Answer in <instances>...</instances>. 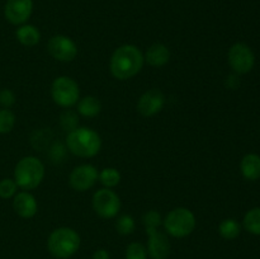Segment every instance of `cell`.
I'll list each match as a JSON object with an SVG mask.
<instances>
[{"mask_svg": "<svg viewBox=\"0 0 260 259\" xmlns=\"http://www.w3.org/2000/svg\"><path fill=\"white\" fill-rule=\"evenodd\" d=\"M144 62V55L137 46L122 45L112 55L109 69L116 79L128 80L141 71Z\"/></svg>", "mask_w": 260, "mask_h": 259, "instance_id": "6da1fadb", "label": "cell"}, {"mask_svg": "<svg viewBox=\"0 0 260 259\" xmlns=\"http://www.w3.org/2000/svg\"><path fill=\"white\" fill-rule=\"evenodd\" d=\"M68 149L79 157H93L101 151L102 139L98 132L88 127H76L66 137Z\"/></svg>", "mask_w": 260, "mask_h": 259, "instance_id": "7a4b0ae2", "label": "cell"}, {"mask_svg": "<svg viewBox=\"0 0 260 259\" xmlns=\"http://www.w3.org/2000/svg\"><path fill=\"white\" fill-rule=\"evenodd\" d=\"M80 235L71 228L55 229L47 239V249L56 259H69L80 248Z\"/></svg>", "mask_w": 260, "mask_h": 259, "instance_id": "3957f363", "label": "cell"}, {"mask_svg": "<svg viewBox=\"0 0 260 259\" xmlns=\"http://www.w3.org/2000/svg\"><path fill=\"white\" fill-rule=\"evenodd\" d=\"M45 178V165L38 157L24 156L14 168V180L23 190H32L42 183Z\"/></svg>", "mask_w": 260, "mask_h": 259, "instance_id": "277c9868", "label": "cell"}, {"mask_svg": "<svg viewBox=\"0 0 260 259\" xmlns=\"http://www.w3.org/2000/svg\"><path fill=\"white\" fill-rule=\"evenodd\" d=\"M162 225L173 238H185L194 231L197 221L192 211L185 207H177L165 216Z\"/></svg>", "mask_w": 260, "mask_h": 259, "instance_id": "5b68a950", "label": "cell"}, {"mask_svg": "<svg viewBox=\"0 0 260 259\" xmlns=\"http://www.w3.org/2000/svg\"><path fill=\"white\" fill-rule=\"evenodd\" d=\"M51 95L53 102L62 108H70L79 102L80 90L74 79L69 76H58L51 85Z\"/></svg>", "mask_w": 260, "mask_h": 259, "instance_id": "8992f818", "label": "cell"}, {"mask_svg": "<svg viewBox=\"0 0 260 259\" xmlns=\"http://www.w3.org/2000/svg\"><path fill=\"white\" fill-rule=\"evenodd\" d=\"M93 208L102 218H113L121 210V198L111 188H102L93 196Z\"/></svg>", "mask_w": 260, "mask_h": 259, "instance_id": "52a82bcc", "label": "cell"}, {"mask_svg": "<svg viewBox=\"0 0 260 259\" xmlns=\"http://www.w3.org/2000/svg\"><path fill=\"white\" fill-rule=\"evenodd\" d=\"M228 60L229 65L236 74H248L254 68L255 56L248 45L238 42L229 50Z\"/></svg>", "mask_w": 260, "mask_h": 259, "instance_id": "ba28073f", "label": "cell"}, {"mask_svg": "<svg viewBox=\"0 0 260 259\" xmlns=\"http://www.w3.org/2000/svg\"><path fill=\"white\" fill-rule=\"evenodd\" d=\"M47 51L55 60L70 62L78 55V46L68 36L56 35L48 41Z\"/></svg>", "mask_w": 260, "mask_h": 259, "instance_id": "9c48e42d", "label": "cell"}, {"mask_svg": "<svg viewBox=\"0 0 260 259\" xmlns=\"http://www.w3.org/2000/svg\"><path fill=\"white\" fill-rule=\"evenodd\" d=\"M99 178V172L94 165L83 164L74 168L69 177L70 187L76 192H85L90 189Z\"/></svg>", "mask_w": 260, "mask_h": 259, "instance_id": "30bf717a", "label": "cell"}, {"mask_svg": "<svg viewBox=\"0 0 260 259\" xmlns=\"http://www.w3.org/2000/svg\"><path fill=\"white\" fill-rule=\"evenodd\" d=\"M147 234V254L151 259H167L172 251V245L168 235L162 231L150 230Z\"/></svg>", "mask_w": 260, "mask_h": 259, "instance_id": "8fae6325", "label": "cell"}, {"mask_svg": "<svg viewBox=\"0 0 260 259\" xmlns=\"http://www.w3.org/2000/svg\"><path fill=\"white\" fill-rule=\"evenodd\" d=\"M32 0H8L4 8L7 20L15 25L24 24L32 15Z\"/></svg>", "mask_w": 260, "mask_h": 259, "instance_id": "7c38bea8", "label": "cell"}, {"mask_svg": "<svg viewBox=\"0 0 260 259\" xmlns=\"http://www.w3.org/2000/svg\"><path fill=\"white\" fill-rule=\"evenodd\" d=\"M165 104V95L159 89H150L140 96L137 111L141 116L151 117L159 113Z\"/></svg>", "mask_w": 260, "mask_h": 259, "instance_id": "4fadbf2b", "label": "cell"}, {"mask_svg": "<svg viewBox=\"0 0 260 259\" xmlns=\"http://www.w3.org/2000/svg\"><path fill=\"white\" fill-rule=\"evenodd\" d=\"M13 208L23 218H30L37 213L38 205L35 196L27 190L18 192L13 198Z\"/></svg>", "mask_w": 260, "mask_h": 259, "instance_id": "5bb4252c", "label": "cell"}, {"mask_svg": "<svg viewBox=\"0 0 260 259\" xmlns=\"http://www.w3.org/2000/svg\"><path fill=\"white\" fill-rule=\"evenodd\" d=\"M145 62L154 68H161L170 60V51L164 43H154L147 48L144 56Z\"/></svg>", "mask_w": 260, "mask_h": 259, "instance_id": "9a60e30c", "label": "cell"}, {"mask_svg": "<svg viewBox=\"0 0 260 259\" xmlns=\"http://www.w3.org/2000/svg\"><path fill=\"white\" fill-rule=\"evenodd\" d=\"M241 173L248 180H256L260 178V156L256 154H248L243 157L240 164Z\"/></svg>", "mask_w": 260, "mask_h": 259, "instance_id": "2e32d148", "label": "cell"}, {"mask_svg": "<svg viewBox=\"0 0 260 259\" xmlns=\"http://www.w3.org/2000/svg\"><path fill=\"white\" fill-rule=\"evenodd\" d=\"M15 37L25 47H33L41 40V32L32 24H22L15 32Z\"/></svg>", "mask_w": 260, "mask_h": 259, "instance_id": "e0dca14e", "label": "cell"}, {"mask_svg": "<svg viewBox=\"0 0 260 259\" xmlns=\"http://www.w3.org/2000/svg\"><path fill=\"white\" fill-rule=\"evenodd\" d=\"M102 111V104L96 96L86 95L78 102V112L83 117L93 118L96 117Z\"/></svg>", "mask_w": 260, "mask_h": 259, "instance_id": "ac0fdd59", "label": "cell"}, {"mask_svg": "<svg viewBox=\"0 0 260 259\" xmlns=\"http://www.w3.org/2000/svg\"><path fill=\"white\" fill-rule=\"evenodd\" d=\"M241 226L234 218H226V220L221 221V223L218 225V233L226 240H233L236 239L240 235Z\"/></svg>", "mask_w": 260, "mask_h": 259, "instance_id": "d6986e66", "label": "cell"}, {"mask_svg": "<svg viewBox=\"0 0 260 259\" xmlns=\"http://www.w3.org/2000/svg\"><path fill=\"white\" fill-rule=\"evenodd\" d=\"M244 228L253 235L260 236V207L251 208L244 216Z\"/></svg>", "mask_w": 260, "mask_h": 259, "instance_id": "ffe728a7", "label": "cell"}, {"mask_svg": "<svg viewBox=\"0 0 260 259\" xmlns=\"http://www.w3.org/2000/svg\"><path fill=\"white\" fill-rule=\"evenodd\" d=\"M99 180L102 184L106 188H113L117 187L121 182V174L116 168H104L101 173H99Z\"/></svg>", "mask_w": 260, "mask_h": 259, "instance_id": "44dd1931", "label": "cell"}, {"mask_svg": "<svg viewBox=\"0 0 260 259\" xmlns=\"http://www.w3.org/2000/svg\"><path fill=\"white\" fill-rule=\"evenodd\" d=\"M136 229L135 218L129 215H122L116 221V230L121 235H131Z\"/></svg>", "mask_w": 260, "mask_h": 259, "instance_id": "7402d4cb", "label": "cell"}, {"mask_svg": "<svg viewBox=\"0 0 260 259\" xmlns=\"http://www.w3.org/2000/svg\"><path fill=\"white\" fill-rule=\"evenodd\" d=\"M15 126V114L10 109H0V134H9Z\"/></svg>", "mask_w": 260, "mask_h": 259, "instance_id": "603a6c76", "label": "cell"}, {"mask_svg": "<svg viewBox=\"0 0 260 259\" xmlns=\"http://www.w3.org/2000/svg\"><path fill=\"white\" fill-rule=\"evenodd\" d=\"M126 259H147L149 254H147V249L144 244L135 243L128 244L126 249Z\"/></svg>", "mask_w": 260, "mask_h": 259, "instance_id": "cb8c5ba5", "label": "cell"}, {"mask_svg": "<svg viewBox=\"0 0 260 259\" xmlns=\"http://www.w3.org/2000/svg\"><path fill=\"white\" fill-rule=\"evenodd\" d=\"M142 222H144L145 230L146 231L156 230V229H159V226L162 223L161 215H160L156 210L147 211L144 215V217H142Z\"/></svg>", "mask_w": 260, "mask_h": 259, "instance_id": "d4e9b609", "label": "cell"}, {"mask_svg": "<svg viewBox=\"0 0 260 259\" xmlns=\"http://www.w3.org/2000/svg\"><path fill=\"white\" fill-rule=\"evenodd\" d=\"M18 185L15 183L14 179H10V178H4V179L0 180V198H12L17 195Z\"/></svg>", "mask_w": 260, "mask_h": 259, "instance_id": "484cf974", "label": "cell"}, {"mask_svg": "<svg viewBox=\"0 0 260 259\" xmlns=\"http://www.w3.org/2000/svg\"><path fill=\"white\" fill-rule=\"evenodd\" d=\"M61 124L69 132L75 130L78 127V118H76L75 113H73L71 111H66L65 113L61 114Z\"/></svg>", "mask_w": 260, "mask_h": 259, "instance_id": "4316f807", "label": "cell"}, {"mask_svg": "<svg viewBox=\"0 0 260 259\" xmlns=\"http://www.w3.org/2000/svg\"><path fill=\"white\" fill-rule=\"evenodd\" d=\"M15 103V94L10 89H2L0 90V106L3 108L9 109L10 107L14 106Z\"/></svg>", "mask_w": 260, "mask_h": 259, "instance_id": "83f0119b", "label": "cell"}, {"mask_svg": "<svg viewBox=\"0 0 260 259\" xmlns=\"http://www.w3.org/2000/svg\"><path fill=\"white\" fill-rule=\"evenodd\" d=\"M93 259H111V254L107 249H96L93 253Z\"/></svg>", "mask_w": 260, "mask_h": 259, "instance_id": "f1b7e54d", "label": "cell"}, {"mask_svg": "<svg viewBox=\"0 0 260 259\" xmlns=\"http://www.w3.org/2000/svg\"><path fill=\"white\" fill-rule=\"evenodd\" d=\"M239 84H240V81H239V78L236 75H229V78L226 79V85L230 89H236Z\"/></svg>", "mask_w": 260, "mask_h": 259, "instance_id": "f546056e", "label": "cell"}]
</instances>
